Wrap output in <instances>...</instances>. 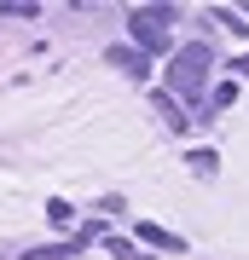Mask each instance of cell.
<instances>
[{"label": "cell", "mask_w": 249, "mask_h": 260, "mask_svg": "<svg viewBox=\"0 0 249 260\" xmlns=\"http://www.w3.org/2000/svg\"><path fill=\"white\" fill-rule=\"evenodd\" d=\"M139 237H145V243H157V249H180V237H168L162 225H139Z\"/></svg>", "instance_id": "cell-3"}, {"label": "cell", "mask_w": 249, "mask_h": 260, "mask_svg": "<svg viewBox=\"0 0 249 260\" xmlns=\"http://www.w3.org/2000/svg\"><path fill=\"white\" fill-rule=\"evenodd\" d=\"M191 168L197 174H220V156H214V150H191Z\"/></svg>", "instance_id": "cell-5"}, {"label": "cell", "mask_w": 249, "mask_h": 260, "mask_svg": "<svg viewBox=\"0 0 249 260\" xmlns=\"http://www.w3.org/2000/svg\"><path fill=\"white\" fill-rule=\"evenodd\" d=\"M238 70H249V52H243V64H238Z\"/></svg>", "instance_id": "cell-6"}, {"label": "cell", "mask_w": 249, "mask_h": 260, "mask_svg": "<svg viewBox=\"0 0 249 260\" xmlns=\"http://www.w3.org/2000/svg\"><path fill=\"white\" fill-rule=\"evenodd\" d=\"M110 58H116V64H122V70H128V75H145V58H139V52H128V47H116Z\"/></svg>", "instance_id": "cell-4"}, {"label": "cell", "mask_w": 249, "mask_h": 260, "mask_svg": "<svg viewBox=\"0 0 249 260\" xmlns=\"http://www.w3.org/2000/svg\"><path fill=\"white\" fill-rule=\"evenodd\" d=\"M128 29H133V41L145 52H168L174 47V6H139L128 18Z\"/></svg>", "instance_id": "cell-1"}, {"label": "cell", "mask_w": 249, "mask_h": 260, "mask_svg": "<svg viewBox=\"0 0 249 260\" xmlns=\"http://www.w3.org/2000/svg\"><path fill=\"white\" fill-rule=\"evenodd\" d=\"M209 64H214L209 47H180L174 64H168V87H174V93H197V87H203V75H209Z\"/></svg>", "instance_id": "cell-2"}]
</instances>
